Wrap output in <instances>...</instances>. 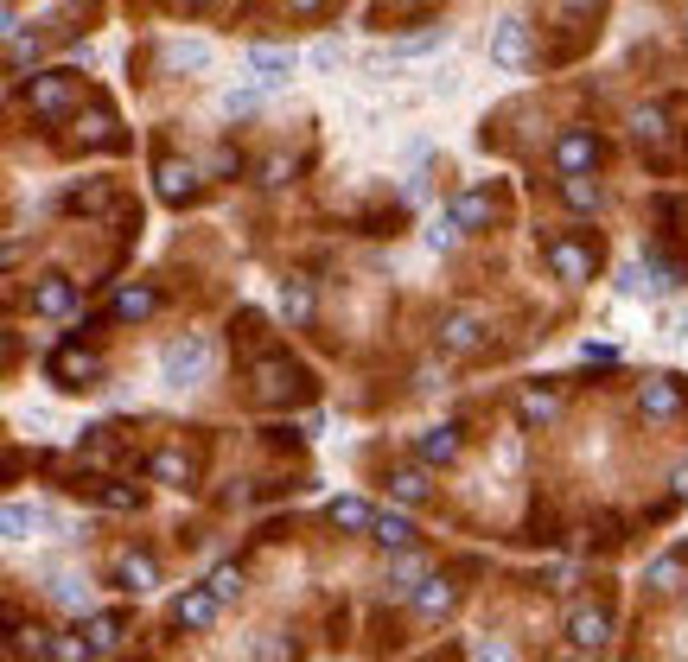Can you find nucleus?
<instances>
[{
  "label": "nucleus",
  "instance_id": "f257e3e1",
  "mask_svg": "<svg viewBox=\"0 0 688 662\" xmlns=\"http://www.w3.org/2000/svg\"><path fill=\"white\" fill-rule=\"evenodd\" d=\"M211 370H217V344L204 338V331H185V338H172L160 351V376L172 389H192V382H204Z\"/></svg>",
  "mask_w": 688,
  "mask_h": 662
},
{
  "label": "nucleus",
  "instance_id": "f03ea898",
  "mask_svg": "<svg viewBox=\"0 0 688 662\" xmlns=\"http://www.w3.org/2000/svg\"><path fill=\"white\" fill-rule=\"evenodd\" d=\"M77 109V77L71 71H39L32 77V115L39 121H58Z\"/></svg>",
  "mask_w": 688,
  "mask_h": 662
},
{
  "label": "nucleus",
  "instance_id": "7ed1b4c3",
  "mask_svg": "<svg viewBox=\"0 0 688 662\" xmlns=\"http://www.w3.org/2000/svg\"><path fill=\"white\" fill-rule=\"evenodd\" d=\"M542 261L555 268V281H567V287H587L593 281V249H580L574 236H548L542 242Z\"/></svg>",
  "mask_w": 688,
  "mask_h": 662
},
{
  "label": "nucleus",
  "instance_id": "20e7f679",
  "mask_svg": "<svg viewBox=\"0 0 688 662\" xmlns=\"http://www.w3.org/2000/svg\"><path fill=\"white\" fill-rule=\"evenodd\" d=\"M491 64H497V71H523V64H529V20L510 13V20L491 26Z\"/></svg>",
  "mask_w": 688,
  "mask_h": 662
},
{
  "label": "nucleus",
  "instance_id": "39448f33",
  "mask_svg": "<svg viewBox=\"0 0 688 662\" xmlns=\"http://www.w3.org/2000/svg\"><path fill=\"white\" fill-rule=\"evenodd\" d=\"M32 312H39V319H71L77 312V281L71 274H39V281H32Z\"/></svg>",
  "mask_w": 688,
  "mask_h": 662
},
{
  "label": "nucleus",
  "instance_id": "423d86ee",
  "mask_svg": "<svg viewBox=\"0 0 688 662\" xmlns=\"http://www.w3.org/2000/svg\"><path fill=\"white\" fill-rule=\"evenodd\" d=\"M217 612H223V599H217L211 586H192V592L172 599V624H179V631H211Z\"/></svg>",
  "mask_w": 688,
  "mask_h": 662
},
{
  "label": "nucleus",
  "instance_id": "0eeeda50",
  "mask_svg": "<svg viewBox=\"0 0 688 662\" xmlns=\"http://www.w3.org/2000/svg\"><path fill=\"white\" fill-rule=\"evenodd\" d=\"M294 45H255L249 51V71H255V90H281L287 77H294Z\"/></svg>",
  "mask_w": 688,
  "mask_h": 662
},
{
  "label": "nucleus",
  "instance_id": "6e6552de",
  "mask_svg": "<svg viewBox=\"0 0 688 662\" xmlns=\"http://www.w3.org/2000/svg\"><path fill=\"white\" fill-rule=\"evenodd\" d=\"M638 414H644V421H676V414H682V382L676 376H650L638 389Z\"/></svg>",
  "mask_w": 688,
  "mask_h": 662
},
{
  "label": "nucleus",
  "instance_id": "1a4fd4ad",
  "mask_svg": "<svg viewBox=\"0 0 688 662\" xmlns=\"http://www.w3.org/2000/svg\"><path fill=\"white\" fill-rule=\"evenodd\" d=\"M606 637H612L606 605H580V612L567 618V643H574V650H606Z\"/></svg>",
  "mask_w": 688,
  "mask_h": 662
},
{
  "label": "nucleus",
  "instance_id": "9d476101",
  "mask_svg": "<svg viewBox=\"0 0 688 662\" xmlns=\"http://www.w3.org/2000/svg\"><path fill=\"white\" fill-rule=\"evenodd\" d=\"M45 376L71 382V389H90V382L102 376V363H96L90 351H51V363H45Z\"/></svg>",
  "mask_w": 688,
  "mask_h": 662
},
{
  "label": "nucleus",
  "instance_id": "9b49d317",
  "mask_svg": "<svg viewBox=\"0 0 688 662\" xmlns=\"http://www.w3.org/2000/svg\"><path fill=\"white\" fill-rule=\"evenodd\" d=\"M440 344H446V351H478V344H485V319H478V312H446V319H440Z\"/></svg>",
  "mask_w": 688,
  "mask_h": 662
},
{
  "label": "nucleus",
  "instance_id": "f8f14e48",
  "mask_svg": "<svg viewBox=\"0 0 688 662\" xmlns=\"http://www.w3.org/2000/svg\"><path fill=\"white\" fill-rule=\"evenodd\" d=\"M593 160H599V141H593L587 128L561 134V147H555V166H561V179H567V172H593Z\"/></svg>",
  "mask_w": 688,
  "mask_h": 662
},
{
  "label": "nucleus",
  "instance_id": "ddd939ff",
  "mask_svg": "<svg viewBox=\"0 0 688 662\" xmlns=\"http://www.w3.org/2000/svg\"><path fill=\"white\" fill-rule=\"evenodd\" d=\"M555 414H561L555 389H523V395H516V421H523V427H542V421H555Z\"/></svg>",
  "mask_w": 688,
  "mask_h": 662
},
{
  "label": "nucleus",
  "instance_id": "4468645a",
  "mask_svg": "<svg viewBox=\"0 0 688 662\" xmlns=\"http://www.w3.org/2000/svg\"><path fill=\"white\" fill-rule=\"evenodd\" d=\"M408 599H415V612H421V618H446V612L459 605V592L446 586V580H421L415 592H408Z\"/></svg>",
  "mask_w": 688,
  "mask_h": 662
},
{
  "label": "nucleus",
  "instance_id": "2eb2a0df",
  "mask_svg": "<svg viewBox=\"0 0 688 662\" xmlns=\"http://www.w3.org/2000/svg\"><path fill=\"white\" fill-rule=\"evenodd\" d=\"M325 516H332V529H376V510H370V503L364 497H332V510H325Z\"/></svg>",
  "mask_w": 688,
  "mask_h": 662
},
{
  "label": "nucleus",
  "instance_id": "dca6fc26",
  "mask_svg": "<svg viewBox=\"0 0 688 662\" xmlns=\"http://www.w3.org/2000/svg\"><path fill=\"white\" fill-rule=\"evenodd\" d=\"M192 191H198V166H179V160L160 166V198H166V204H185Z\"/></svg>",
  "mask_w": 688,
  "mask_h": 662
},
{
  "label": "nucleus",
  "instance_id": "f3484780",
  "mask_svg": "<svg viewBox=\"0 0 688 662\" xmlns=\"http://www.w3.org/2000/svg\"><path fill=\"white\" fill-rule=\"evenodd\" d=\"M415 452H421V465H446L459 452V427H427L415 440Z\"/></svg>",
  "mask_w": 688,
  "mask_h": 662
},
{
  "label": "nucleus",
  "instance_id": "a211bd4d",
  "mask_svg": "<svg viewBox=\"0 0 688 662\" xmlns=\"http://www.w3.org/2000/svg\"><path fill=\"white\" fill-rule=\"evenodd\" d=\"M370 542H383V548H408V542H415V522H408L402 510H376Z\"/></svg>",
  "mask_w": 688,
  "mask_h": 662
},
{
  "label": "nucleus",
  "instance_id": "6ab92c4d",
  "mask_svg": "<svg viewBox=\"0 0 688 662\" xmlns=\"http://www.w3.org/2000/svg\"><path fill=\"white\" fill-rule=\"evenodd\" d=\"M427 491H434V484H427L421 465H395V472H389V497L395 503H421Z\"/></svg>",
  "mask_w": 688,
  "mask_h": 662
},
{
  "label": "nucleus",
  "instance_id": "aec40b11",
  "mask_svg": "<svg viewBox=\"0 0 688 662\" xmlns=\"http://www.w3.org/2000/svg\"><path fill=\"white\" fill-rule=\"evenodd\" d=\"M147 472L160 484H172V491H185V484H192V459H185V452H153Z\"/></svg>",
  "mask_w": 688,
  "mask_h": 662
},
{
  "label": "nucleus",
  "instance_id": "412c9836",
  "mask_svg": "<svg viewBox=\"0 0 688 662\" xmlns=\"http://www.w3.org/2000/svg\"><path fill=\"white\" fill-rule=\"evenodd\" d=\"M122 637H128V618L122 612H96L90 618V650H115Z\"/></svg>",
  "mask_w": 688,
  "mask_h": 662
},
{
  "label": "nucleus",
  "instance_id": "4be33fe9",
  "mask_svg": "<svg viewBox=\"0 0 688 662\" xmlns=\"http://www.w3.org/2000/svg\"><path fill=\"white\" fill-rule=\"evenodd\" d=\"M122 580H128V592H153V586H160L153 554H122Z\"/></svg>",
  "mask_w": 688,
  "mask_h": 662
},
{
  "label": "nucleus",
  "instance_id": "5701e85b",
  "mask_svg": "<svg viewBox=\"0 0 688 662\" xmlns=\"http://www.w3.org/2000/svg\"><path fill=\"white\" fill-rule=\"evenodd\" d=\"M453 217L466 223V230H485V223H491V198H485V191H459V198H453Z\"/></svg>",
  "mask_w": 688,
  "mask_h": 662
},
{
  "label": "nucleus",
  "instance_id": "b1692460",
  "mask_svg": "<svg viewBox=\"0 0 688 662\" xmlns=\"http://www.w3.org/2000/svg\"><path fill=\"white\" fill-rule=\"evenodd\" d=\"M153 306H160L153 287H122V293H115V319H147Z\"/></svg>",
  "mask_w": 688,
  "mask_h": 662
},
{
  "label": "nucleus",
  "instance_id": "393cba45",
  "mask_svg": "<svg viewBox=\"0 0 688 662\" xmlns=\"http://www.w3.org/2000/svg\"><path fill=\"white\" fill-rule=\"evenodd\" d=\"M281 312H287V325H306V319H313V287H306V281H287V287H281Z\"/></svg>",
  "mask_w": 688,
  "mask_h": 662
},
{
  "label": "nucleus",
  "instance_id": "a878e982",
  "mask_svg": "<svg viewBox=\"0 0 688 662\" xmlns=\"http://www.w3.org/2000/svg\"><path fill=\"white\" fill-rule=\"evenodd\" d=\"M255 382H262V395H268V402L294 395V370H287V363H255Z\"/></svg>",
  "mask_w": 688,
  "mask_h": 662
},
{
  "label": "nucleus",
  "instance_id": "bb28decb",
  "mask_svg": "<svg viewBox=\"0 0 688 662\" xmlns=\"http://www.w3.org/2000/svg\"><path fill=\"white\" fill-rule=\"evenodd\" d=\"M561 198L574 204V211H599V185L587 179V172H567V179H561Z\"/></svg>",
  "mask_w": 688,
  "mask_h": 662
},
{
  "label": "nucleus",
  "instance_id": "cd10ccee",
  "mask_svg": "<svg viewBox=\"0 0 688 662\" xmlns=\"http://www.w3.org/2000/svg\"><path fill=\"white\" fill-rule=\"evenodd\" d=\"M676 580H682V554H663V561L644 567V586L650 592H676Z\"/></svg>",
  "mask_w": 688,
  "mask_h": 662
},
{
  "label": "nucleus",
  "instance_id": "c85d7f7f",
  "mask_svg": "<svg viewBox=\"0 0 688 662\" xmlns=\"http://www.w3.org/2000/svg\"><path fill=\"white\" fill-rule=\"evenodd\" d=\"M166 58L179 64V71H204V64H211V45H204V39H179Z\"/></svg>",
  "mask_w": 688,
  "mask_h": 662
},
{
  "label": "nucleus",
  "instance_id": "c756f323",
  "mask_svg": "<svg viewBox=\"0 0 688 662\" xmlns=\"http://www.w3.org/2000/svg\"><path fill=\"white\" fill-rule=\"evenodd\" d=\"M459 236H466V223H459L453 211H440L434 230H427V249H459Z\"/></svg>",
  "mask_w": 688,
  "mask_h": 662
},
{
  "label": "nucleus",
  "instance_id": "7c9ffc66",
  "mask_svg": "<svg viewBox=\"0 0 688 662\" xmlns=\"http://www.w3.org/2000/svg\"><path fill=\"white\" fill-rule=\"evenodd\" d=\"M90 637H51V656L45 662H90Z\"/></svg>",
  "mask_w": 688,
  "mask_h": 662
},
{
  "label": "nucleus",
  "instance_id": "2f4dec72",
  "mask_svg": "<svg viewBox=\"0 0 688 662\" xmlns=\"http://www.w3.org/2000/svg\"><path fill=\"white\" fill-rule=\"evenodd\" d=\"M32 529H39V510H26V503H7V542H26Z\"/></svg>",
  "mask_w": 688,
  "mask_h": 662
},
{
  "label": "nucleus",
  "instance_id": "473e14b6",
  "mask_svg": "<svg viewBox=\"0 0 688 662\" xmlns=\"http://www.w3.org/2000/svg\"><path fill=\"white\" fill-rule=\"evenodd\" d=\"M434 45H446V26L421 32V39H402V45H389V58H421V51H434Z\"/></svg>",
  "mask_w": 688,
  "mask_h": 662
},
{
  "label": "nucleus",
  "instance_id": "72a5a7b5",
  "mask_svg": "<svg viewBox=\"0 0 688 662\" xmlns=\"http://www.w3.org/2000/svg\"><path fill=\"white\" fill-rule=\"evenodd\" d=\"M211 592H217L223 605H230V599H243V567H217V573H211Z\"/></svg>",
  "mask_w": 688,
  "mask_h": 662
},
{
  "label": "nucleus",
  "instance_id": "f704fd0d",
  "mask_svg": "<svg viewBox=\"0 0 688 662\" xmlns=\"http://www.w3.org/2000/svg\"><path fill=\"white\" fill-rule=\"evenodd\" d=\"M472 662H516V656H510L504 637H478V643H472Z\"/></svg>",
  "mask_w": 688,
  "mask_h": 662
},
{
  "label": "nucleus",
  "instance_id": "c9c22d12",
  "mask_svg": "<svg viewBox=\"0 0 688 662\" xmlns=\"http://www.w3.org/2000/svg\"><path fill=\"white\" fill-rule=\"evenodd\" d=\"M294 656V643H281V637H262L255 643V662H287Z\"/></svg>",
  "mask_w": 688,
  "mask_h": 662
},
{
  "label": "nucleus",
  "instance_id": "e433bc0d",
  "mask_svg": "<svg viewBox=\"0 0 688 662\" xmlns=\"http://www.w3.org/2000/svg\"><path fill=\"white\" fill-rule=\"evenodd\" d=\"M638 141H663V109H638Z\"/></svg>",
  "mask_w": 688,
  "mask_h": 662
},
{
  "label": "nucleus",
  "instance_id": "4c0bfd02",
  "mask_svg": "<svg viewBox=\"0 0 688 662\" xmlns=\"http://www.w3.org/2000/svg\"><path fill=\"white\" fill-rule=\"evenodd\" d=\"M102 503H109V510H134V503H141V497H134L128 484H102Z\"/></svg>",
  "mask_w": 688,
  "mask_h": 662
},
{
  "label": "nucleus",
  "instance_id": "58836bf2",
  "mask_svg": "<svg viewBox=\"0 0 688 662\" xmlns=\"http://www.w3.org/2000/svg\"><path fill=\"white\" fill-rule=\"evenodd\" d=\"M395 580H402L395 592H415L408 580H421V554H402V561H395Z\"/></svg>",
  "mask_w": 688,
  "mask_h": 662
},
{
  "label": "nucleus",
  "instance_id": "ea45409f",
  "mask_svg": "<svg viewBox=\"0 0 688 662\" xmlns=\"http://www.w3.org/2000/svg\"><path fill=\"white\" fill-rule=\"evenodd\" d=\"M255 102H262V90H230V96H223V109H230V115H249Z\"/></svg>",
  "mask_w": 688,
  "mask_h": 662
},
{
  "label": "nucleus",
  "instance_id": "a19ab883",
  "mask_svg": "<svg viewBox=\"0 0 688 662\" xmlns=\"http://www.w3.org/2000/svg\"><path fill=\"white\" fill-rule=\"evenodd\" d=\"M338 58H344V45H338V39H319V45H313V64H319V71H332Z\"/></svg>",
  "mask_w": 688,
  "mask_h": 662
},
{
  "label": "nucleus",
  "instance_id": "79ce46f5",
  "mask_svg": "<svg viewBox=\"0 0 688 662\" xmlns=\"http://www.w3.org/2000/svg\"><path fill=\"white\" fill-rule=\"evenodd\" d=\"M421 0H376V20H402V13H415Z\"/></svg>",
  "mask_w": 688,
  "mask_h": 662
},
{
  "label": "nucleus",
  "instance_id": "37998d69",
  "mask_svg": "<svg viewBox=\"0 0 688 662\" xmlns=\"http://www.w3.org/2000/svg\"><path fill=\"white\" fill-rule=\"evenodd\" d=\"M287 7H294V13H319L325 0H287Z\"/></svg>",
  "mask_w": 688,
  "mask_h": 662
},
{
  "label": "nucleus",
  "instance_id": "c03bdc74",
  "mask_svg": "<svg viewBox=\"0 0 688 662\" xmlns=\"http://www.w3.org/2000/svg\"><path fill=\"white\" fill-rule=\"evenodd\" d=\"M192 7H204V0H192Z\"/></svg>",
  "mask_w": 688,
  "mask_h": 662
}]
</instances>
